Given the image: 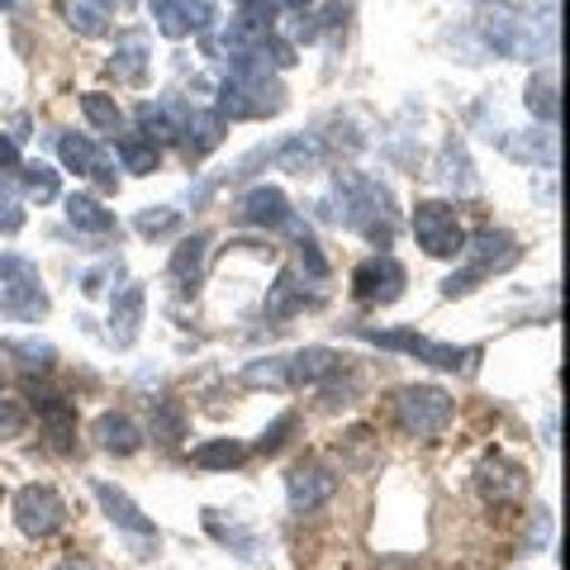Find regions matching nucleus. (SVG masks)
Returning <instances> with one entry per match:
<instances>
[{
  "label": "nucleus",
  "mask_w": 570,
  "mask_h": 570,
  "mask_svg": "<svg viewBox=\"0 0 570 570\" xmlns=\"http://www.w3.org/2000/svg\"><path fill=\"white\" fill-rule=\"evenodd\" d=\"M266 157H272L281 171H291V176H314L318 167H324V148H318L309 134H285L281 142L266 148Z\"/></svg>",
  "instance_id": "13"
},
{
  "label": "nucleus",
  "mask_w": 570,
  "mask_h": 570,
  "mask_svg": "<svg viewBox=\"0 0 570 570\" xmlns=\"http://www.w3.org/2000/svg\"><path fill=\"white\" fill-rule=\"evenodd\" d=\"M134 228H138L142 238H167V234H176V228H181V209H171V205H148V209H138Z\"/></svg>",
  "instance_id": "33"
},
{
  "label": "nucleus",
  "mask_w": 570,
  "mask_h": 570,
  "mask_svg": "<svg viewBox=\"0 0 570 570\" xmlns=\"http://www.w3.org/2000/svg\"><path fill=\"white\" fill-rule=\"evenodd\" d=\"M0 314L24 318V324H39V318L48 314L43 281H0Z\"/></svg>",
  "instance_id": "15"
},
{
  "label": "nucleus",
  "mask_w": 570,
  "mask_h": 570,
  "mask_svg": "<svg viewBox=\"0 0 570 570\" xmlns=\"http://www.w3.org/2000/svg\"><path fill=\"white\" fill-rule=\"evenodd\" d=\"M276 6H285V10H305V6H314V0H276Z\"/></svg>",
  "instance_id": "44"
},
{
  "label": "nucleus",
  "mask_w": 570,
  "mask_h": 570,
  "mask_svg": "<svg viewBox=\"0 0 570 570\" xmlns=\"http://www.w3.org/2000/svg\"><path fill=\"white\" fill-rule=\"evenodd\" d=\"M337 205H343V219L347 228H356L362 238H371L376 247H390L395 243V200L390 190L366 171H337Z\"/></svg>",
  "instance_id": "1"
},
{
  "label": "nucleus",
  "mask_w": 570,
  "mask_h": 570,
  "mask_svg": "<svg viewBox=\"0 0 570 570\" xmlns=\"http://www.w3.org/2000/svg\"><path fill=\"white\" fill-rule=\"evenodd\" d=\"M115 153H119L124 171H134V176H153L157 163H163L157 142H153V138H142V134H124V138H115Z\"/></svg>",
  "instance_id": "24"
},
{
  "label": "nucleus",
  "mask_w": 570,
  "mask_h": 570,
  "mask_svg": "<svg viewBox=\"0 0 570 570\" xmlns=\"http://www.w3.org/2000/svg\"><path fill=\"white\" fill-rule=\"evenodd\" d=\"M14 167H20V142L10 134H0V171H14Z\"/></svg>",
  "instance_id": "42"
},
{
  "label": "nucleus",
  "mask_w": 570,
  "mask_h": 570,
  "mask_svg": "<svg viewBox=\"0 0 570 570\" xmlns=\"http://www.w3.org/2000/svg\"><path fill=\"white\" fill-rule=\"evenodd\" d=\"M333 494H337V475L324 461H299V466L285 471V504H291V513L324 509Z\"/></svg>",
  "instance_id": "8"
},
{
  "label": "nucleus",
  "mask_w": 570,
  "mask_h": 570,
  "mask_svg": "<svg viewBox=\"0 0 570 570\" xmlns=\"http://www.w3.org/2000/svg\"><path fill=\"white\" fill-rule=\"evenodd\" d=\"M138 324H142V285H124V291L115 295V305H110V343L134 347Z\"/></svg>",
  "instance_id": "17"
},
{
  "label": "nucleus",
  "mask_w": 570,
  "mask_h": 570,
  "mask_svg": "<svg viewBox=\"0 0 570 570\" xmlns=\"http://www.w3.org/2000/svg\"><path fill=\"white\" fill-rule=\"evenodd\" d=\"M366 343L390 347V352H409V356H423L428 352V337L423 333H409V328H356Z\"/></svg>",
  "instance_id": "31"
},
{
  "label": "nucleus",
  "mask_w": 570,
  "mask_h": 570,
  "mask_svg": "<svg viewBox=\"0 0 570 570\" xmlns=\"http://www.w3.org/2000/svg\"><path fill=\"white\" fill-rule=\"evenodd\" d=\"M110 71L124 86L148 81V39H142V33H124V39L115 43V52H110Z\"/></svg>",
  "instance_id": "19"
},
{
  "label": "nucleus",
  "mask_w": 570,
  "mask_h": 570,
  "mask_svg": "<svg viewBox=\"0 0 570 570\" xmlns=\"http://www.w3.org/2000/svg\"><path fill=\"white\" fill-rule=\"evenodd\" d=\"M24 428H29L24 404H14V400H0V442H14V438H24Z\"/></svg>",
  "instance_id": "37"
},
{
  "label": "nucleus",
  "mask_w": 570,
  "mask_h": 570,
  "mask_svg": "<svg viewBox=\"0 0 570 570\" xmlns=\"http://www.w3.org/2000/svg\"><path fill=\"white\" fill-rule=\"evenodd\" d=\"M438 176H442V186L456 190V195H475V190H480L475 171H471V157H466V148H461V138L442 142V153H438Z\"/></svg>",
  "instance_id": "20"
},
{
  "label": "nucleus",
  "mask_w": 570,
  "mask_h": 570,
  "mask_svg": "<svg viewBox=\"0 0 570 570\" xmlns=\"http://www.w3.org/2000/svg\"><path fill=\"white\" fill-rule=\"evenodd\" d=\"M347 356H337L333 347H299L285 356V371H291V390H305V385H324L343 371Z\"/></svg>",
  "instance_id": "12"
},
{
  "label": "nucleus",
  "mask_w": 570,
  "mask_h": 570,
  "mask_svg": "<svg viewBox=\"0 0 570 570\" xmlns=\"http://www.w3.org/2000/svg\"><path fill=\"white\" fill-rule=\"evenodd\" d=\"M291 428H295V414H291V409H285V414H281V419H276V423H272V428H266V433L257 438V452H262V456H272V452L281 448V442H285V433H291Z\"/></svg>",
  "instance_id": "40"
},
{
  "label": "nucleus",
  "mask_w": 570,
  "mask_h": 570,
  "mask_svg": "<svg viewBox=\"0 0 570 570\" xmlns=\"http://www.w3.org/2000/svg\"><path fill=\"white\" fill-rule=\"evenodd\" d=\"M504 148L519 157V163L557 167V134L551 129H528V138H504Z\"/></svg>",
  "instance_id": "27"
},
{
  "label": "nucleus",
  "mask_w": 570,
  "mask_h": 570,
  "mask_svg": "<svg viewBox=\"0 0 570 570\" xmlns=\"http://www.w3.org/2000/svg\"><path fill=\"white\" fill-rule=\"evenodd\" d=\"M523 105H528V115H538V119H547V124H557V115H561L557 81H551V77H532V81H528V91H523Z\"/></svg>",
  "instance_id": "32"
},
{
  "label": "nucleus",
  "mask_w": 570,
  "mask_h": 570,
  "mask_svg": "<svg viewBox=\"0 0 570 570\" xmlns=\"http://www.w3.org/2000/svg\"><path fill=\"white\" fill-rule=\"evenodd\" d=\"M276 110H285V91H281V81H272V77H253V81L228 77L224 91H219V105H214V115L219 119H266Z\"/></svg>",
  "instance_id": "4"
},
{
  "label": "nucleus",
  "mask_w": 570,
  "mask_h": 570,
  "mask_svg": "<svg viewBox=\"0 0 570 570\" xmlns=\"http://www.w3.org/2000/svg\"><path fill=\"white\" fill-rule=\"evenodd\" d=\"M190 461L200 471H234V466H243V461H247V448H243V442H234V438H214V442H200V448L190 452Z\"/></svg>",
  "instance_id": "25"
},
{
  "label": "nucleus",
  "mask_w": 570,
  "mask_h": 570,
  "mask_svg": "<svg viewBox=\"0 0 570 570\" xmlns=\"http://www.w3.org/2000/svg\"><path fill=\"white\" fill-rule=\"evenodd\" d=\"M0 385H6V366H0Z\"/></svg>",
  "instance_id": "45"
},
{
  "label": "nucleus",
  "mask_w": 570,
  "mask_h": 570,
  "mask_svg": "<svg viewBox=\"0 0 570 570\" xmlns=\"http://www.w3.org/2000/svg\"><path fill=\"white\" fill-rule=\"evenodd\" d=\"M181 142H186V157H205V153H214L224 142V119L214 115V110H186V119H181Z\"/></svg>",
  "instance_id": "18"
},
{
  "label": "nucleus",
  "mask_w": 570,
  "mask_h": 570,
  "mask_svg": "<svg viewBox=\"0 0 570 570\" xmlns=\"http://www.w3.org/2000/svg\"><path fill=\"white\" fill-rule=\"evenodd\" d=\"M10 513H14V528H20L24 538L43 542L67 523V499L52 485H39V480H33V485H24L20 494H14Z\"/></svg>",
  "instance_id": "3"
},
{
  "label": "nucleus",
  "mask_w": 570,
  "mask_h": 570,
  "mask_svg": "<svg viewBox=\"0 0 570 570\" xmlns=\"http://www.w3.org/2000/svg\"><path fill=\"white\" fill-rule=\"evenodd\" d=\"M234 214L247 228H285V219H291V200H285V190H276V186H253V190L238 195Z\"/></svg>",
  "instance_id": "11"
},
{
  "label": "nucleus",
  "mask_w": 570,
  "mask_h": 570,
  "mask_svg": "<svg viewBox=\"0 0 570 570\" xmlns=\"http://www.w3.org/2000/svg\"><path fill=\"white\" fill-rule=\"evenodd\" d=\"M205 253H209V234H190L176 243V253H171V281H176V291H200V276H205Z\"/></svg>",
  "instance_id": "16"
},
{
  "label": "nucleus",
  "mask_w": 570,
  "mask_h": 570,
  "mask_svg": "<svg viewBox=\"0 0 570 570\" xmlns=\"http://www.w3.org/2000/svg\"><path fill=\"white\" fill-rule=\"evenodd\" d=\"M81 115L91 119V129H100V134H119V129H124L119 100L105 96V91H86V96H81Z\"/></svg>",
  "instance_id": "30"
},
{
  "label": "nucleus",
  "mask_w": 570,
  "mask_h": 570,
  "mask_svg": "<svg viewBox=\"0 0 570 570\" xmlns=\"http://www.w3.org/2000/svg\"><path fill=\"white\" fill-rule=\"evenodd\" d=\"M480 281H485V276H480L475 266H461V272H452L448 281H442V299H461V295H471Z\"/></svg>",
  "instance_id": "38"
},
{
  "label": "nucleus",
  "mask_w": 570,
  "mask_h": 570,
  "mask_svg": "<svg viewBox=\"0 0 570 570\" xmlns=\"http://www.w3.org/2000/svg\"><path fill=\"white\" fill-rule=\"evenodd\" d=\"M205 528H209L228 551H238V557H257V532L247 528V523H238V519H228V523H224V513H219V509H205Z\"/></svg>",
  "instance_id": "26"
},
{
  "label": "nucleus",
  "mask_w": 570,
  "mask_h": 570,
  "mask_svg": "<svg viewBox=\"0 0 570 570\" xmlns=\"http://www.w3.org/2000/svg\"><path fill=\"white\" fill-rule=\"evenodd\" d=\"M414 238L428 257H456L466 247V228H461L456 209L448 200H419L414 205Z\"/></svg>",
  "instance_id": "5"
},
{
  "label": "nucleus",
  "mask_w": 570,
  "mask_h": 570,
  "mask_svg": "<svg viewBox=\"0 0 570 570\" xmlns=\"http://www.w3.org/2000/svg\"><path fill=\"white\" fill-rule=\"evenodd\" d=\"M305 305H314V295H305V285H299V276L285 266V272L276 276V285L266 291V318H291V314H299Z\"/></svg>",
  "instance_id": "22"
},
{
  "label": "nucleus",
  "mask_w": 570,
  "mask_h": 570,
  "mask_svg": "<svg viewBox=\"0 0 570 570\" xmlns=\"http://www.w3.org/2000/svg\"><path fill=\"white\" fill-rule=\"evenodd\" d=\"M96 499H100L105 519H110V523L124 532V538L134 542V551H138V557H148V551L157 547V528H153V519H148V513H142V509H138L134 499L124 494L119 485H105V480L96 485Z\"/></svg>",
  "instance_id": "7"
},
{
  "label": "nucleus",
  "mask_w": 570,
  "mask_h": 570,
  "mask_svg": "<svg viewBox=\"0 0 570 570\" xmlns=\"http://www.w3.org/2000/svg\"><path fill=\"white\" fill-rule=\"evenodd\" d=\"M466 266H475L480 276H499V272H509V266H519L523 262V247L513 234H504V228H480V234L466 238Z\"/></svg>",
  "instance_id": "10"
},
{
  "label": "nucleus",
  "mask_w": 570,
  "mask_h": 570,
  "mask_svg": "<svg viewBox=\"0 0 570 570\" xmlns=\"http://www.w3.org/2000/svg\"><path fill=\"white\" fill-rule=\"evenodd\" d=\"M58 153H62L67 171H77V176H91V171L105 163V153H100L86 134H62V138H58Z\"/></svg>",
  "instance_id": "28"
},
{
  "label": "nucleus",
  "mask_w": 570,
  "mask_h": 570,
  "mask_svg": "<svg viewBox=\"0 0 570 570\" xmlns=\"http://www.w3.org/2000/svg\"><path fill=\"white\" fill-rule=\"evenodd\" d=\"M20 190L29 195V200H39V205L58 200V195H62L58 167H48V163H24V167H20Z\"/></svg>",
  "instance_id": "29"
},
{
  "label": "nucleus",
  "mask_w": 570,
  "mask_h": 570,
  "mask_svg": "<svg viewBox=\"0 0 570 570\" xmlns=\"http://www.w3.org/2000/svg\"><path fill=\"white\" fill-rule=\"evenodd\" d=\"M452 414H456V400L442 385H400L395 390V419L409 438H423V442L442 438Z\"/></svg>",
  "instance_id": "2"
},
{
  "label": "nucleus",
  "mask_w": 570,
  "mask_h": 570,
  "mask_svg": "<svg viewBox=\"0 0 570 570\" xmlns=\"http://www.w3.org/2000/svg\"><path fill=\"white\" fill-rule=\"evenodd\" d=\"M91 438H96L110 456H134V452L142 448V428H138L129 414H119V409H105V414L91 423Z\"/></svg>",
  "instance_id": "14"
},
{
  "label": "nucleus",
  "mask_w": 570,
  "mask_h": 570,
  "mask_svg": "<svg viewBox=\"0 0 570 570\" xmlns=\"http://www.w3.org/2000/svg\"><path fill=\"white\" fill-rule=\"evenodd\" d=\"M58 10L81 39H105L110 33V10H100V0H58Z\"/></svg>",
  "instance_id": "23"
},
{
  "label": "nucleus",
  "mask_w": 570,
  "mask_h": 570,
  "mask_svg": "<svg viewBox=\"0 0 570 570\" xmlns=\"http://www.w3.org/2000/svg\"><path fill=\"white\" fill-rule=\"evenodd\" d=\"M475 490L485 504H509V499H523L528 494V471L519 461H509L504 452H485L475 466Z\"/></svg>",
  "instance_id": "9"
},
{
  "label": "nucleus",
  "mask_w": 570,
  "mask_h": 570,
  "mask_svg": "<svg viewBox=\"0 0 570 570\" xmlns=\"http://www.w3.org/2000/svg\"><path fill=\"white\" fill-rule=\"evenodd\" d=\"M115 276H119V262H105V266H96V272L81 276V291H86V295H105V291L115 285Z\"/></svg>",
  "instance_id": "41"
},
{
  "label": "nucleus",
  "mask_w": 570,
  "mask_h": 570,
  "mask_svg": "<svg viewBox=\"0 0 570 570\" xmlns=\"http://www.w3.org/2000/svg\"><path fill=\"white\" fill-rule=\"evenodd\" d=\"M247 385H266V390H291V371H285V356H262L243 371Z\"/></svg>",
  "instance_id": "35"
},
{
  "label": "nucleus",
  "mask_w": 570,
  "mask_h": 570,
  "mask_svg": "<svg viewBox=\"0 0 570 570\" xmlns=\"http://www.w3.org/2000/svg\"><path fill=\"white\" fill-rule=\"evenodd\" d=\"M10 352H14V356H24V366H29V371H48V366H52V356H58L48 343H33V337H29V343H10Z\"/></svg>",
  "instance_id": "39"
},
{
  "label": "nucleus",
  "mask_w": 570,
  "mask_h": 570,
  "mask_svg": "<svg viewBox=\"0 0 570 570\" xmlns=\"http://www.w3.org/2000/svg\"><path fill=\"white\" fill-rule=\"evenodd\" d=\"M24 228V209H20V190L14 181H0V234H20Z\"/></svg>",
  "instance_id": "36"
},
{
  "label": "nucleus",
  "mask_w": 570,
  "mask_h": 570,
  "mask_svg": "<svg viewBox=\"0 0 570 570\" xmlns=\"http://www.w3.org/2000/svg\"><path fill=\"white\" fill-rule=\"evenodd\" d=\"M67 224L77 228V234H91V238L115 234V214L105 209L96 195H67Z\"/></svg>",
  "instance_id": "21"
},
{
  "label": "nucleus",
  "mask_w": 570,
  "mask_h": 570,
  "mask_svg": "<svg viewBox=\"0 0 570 570\" xmlns=\"http://www.w3.org/2000/svg\"><path fill=\"white\" fill-rule=\"evenodd\" d=\"M186 433V409L176 400H153V438L157 442H176Z\"/></svg>",
  "instance_id": "34"
},
{
  "label": "nucleus",
  "mask_w": 570,
  "mask_h": 570,
  "mask_svg": "<svg viewBox=\"0 0 570 570\" xmlns=\"http://www.w3.org/2000/svg\"><path fill=\"white\" fill-rule=\"evenodd\" d=\"M52 570H96L91 561H86V557H67V561H58V566H52Z\"/></svg>",
  "instance_id": "43"
},
{
  "label": "nucleus",
  "mask_w": 570,
  "mask_h": 570,
  "mask_svg": "<svg viewBox=\"0 0 570 570\" xmlns=\"http://www.w3.org/2000/svg\"><path fill=\"white\" fill-rule=\"evenodd\" d=\"M404 281H409L404 262L395 253H376V257H366L352 272V295L362 299V305L385 309V305H395V299L404 295Z\"/></svg>",
  "instance_id": "6"
}]
</instances>
